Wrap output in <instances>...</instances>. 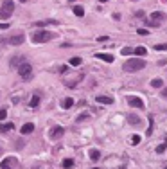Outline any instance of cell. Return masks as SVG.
<instances>
[{
	"mask_svg": "<svg viewBox=\"0 0 167 169\" xmlns=\"http://www.w3.org/2000/svg\"><path fill=\"white\" fill-rule=\"evenodd\" d=\"M144 67H146V61L140 59V58H131V59H128V61L124 63V70H126V72H139V70H142Z\"/></svg>",
	"mask_w": 167,
	"mask_h": 169,
	"instance_id": "cell-1",
	"label": "cell"
},
{
	"mask_svg": "<svg viewBox=\"0 0 167 169\" xmlns=\"http://www.w3.org/2000/svg\"><path fill=\"white\" fill-rule=\"evenodd\" d=\"M13 11H14V2L13 0H4L2 5H0V18L2 20H7Z\"/></svg>",
	"mask_w": 167,
	"mask_h": 169,
	"instance_id": "cell-2",
	"label": "cell"
},
{
	"mask_svg": "<svg viewBox=\"0 0 167 169\" xmlns=\"http://www.w3.org/2000/svg\"><path fill=\"white\" fill-rule=\"evenodd\" d=\"M54 38V34L50 31H38L32 34V41L34 43H45V41H50Z\"/></svg>",
	"mask_w": 167,
	"mask_h": 169,
	"instance_id": "cell-3",
	"label": "cell"
},
{
	"mask_svg": "<svg viewBox=\"0 0 167 169\" xmlns=\"http://www.w3.org/2000/svg\"><path fill=\"white\" fill-rule=\"evenodd\" d=\"M18 74H20L23 79H31V77H32V67H31L29 63H23V65L18 67Z\"/></svg>",
	"mask_w": 167,
	"mask_h": 169,
	"instance_id": "cell-4",
	"label": "cell"
},
{
	"mask_svg": "<svg viewBox=\"0 0 167 169\" xmlns=\"http://www.w3.org/2000/svg\"><path fill=\"white\" fill-rule=\"evenodd\" d=\"M5 43H11V45H20V43H23L25 41V34L23 32H18V34H14V36H9L7 40H4Z\"/></svg>",
	"mask_w": 167,
	"mask_h": 169,
	"instance_id": "cell-5",
	"label": "cell"
},
{
	"mask_svg": "<svg viewBox=\"0 0 167 169\" xmlns=\"http://www.w3.org/2000/svg\"><path fill=\"white\" fill-rule=\"evenodd\" d=\"M128 104L133 106V108H144V101L140 97H137V95H130L128 97Z\"/></svg>",
	"mask_w": 167,
	"mask_h": 169,
	"instance_id": "cell-6",
	"label": "cell"
},
{
	"mask_svg": "<svg viewBox=\"0 0 167 169\" xmlns=\"http://www.w3.org/2000/svg\"><path fill=\"white\" fill-rule=\"evenodd\" d=\"M14 166H16V158H14V157L4 158V160H2V164H0V167H2V169H13Z\"/></svg>",
	"mask_w": 167,
	"mask_h": 169,
	"instance_id": "cell-7",
	"label": "cell"
},
{
	"mask_svg": "<svg viewBox=\"0 0 167 169\" xmlns=\"http://www.w3.org/2000/svg\"><path fill=\"white\" fill-rule=\"evenodd\" d=\"M23 63H25V56H23V54H18V56H14V58L9 61V65H11V67H16V68H18L20 65H23Z\"/></svg>",
	"mask_w": 167,
	"mask_h": 169,
	"instance_id": "cell-8",
	"label": "cell"
},
{
	"mask_svg": "<svg viewBox=\"0 0 167 169\" xmlns=\"http://www.w3.org/2000/svg\"><path fill=\"white\" fill-rule=\"evenodd\" d=\"M63 133H65V128H61V126H56L52 131H50V139H59V137H63Z\"/></svg>",
	"mask_w": 167,
	"mask_h": 169,
	"instance_id": "cell-9",
	"label": "cell"
},
{
	"mask_svg": "<svg viewBox=\"0 0 167 169\" xmlns=\"http://www.w3.org/2000/svg\"><path fill=\"white\" fill-rule=\"evenodd\" d=\"M20 131H22V135H29V133L34 131V124H32V122H25V124L20 128Z\"/></svg>",
	"mask_w": 167,
	"mask_h": 169,
	"instance_id": "cell-10",
	"label": "cell"
},
{
	"mask_svg": "<svg viewBox=\"0 0 167 169\" xmlns=\"http://www.w3.org/2000/svg\"><path fill=\"white\" fill-rule=\"evenodd\" d=\"M95 58H99V59H103V61H106V63H113V56H112V54H106V52H97Z\"/></svg>",
	"mask_w": 167,
	"mask_h": 169,
	"instance_id": "cell-11",
	"label": "cell"
},
{
	"mask_svg": "<svg viewBox=\"0 0 167 169\" xmlns=\"http://www.w3.org/2000/svg\"><path fill=\"white\" fill-rule=\"evenodd\" d=\"M95 101L101 104H113V97H108V95H97Z\"/></svg>",
	"mask_w": 167,
	"mask_h": 169,
	"instance_id": "cell-12",
	"label": "cell"
},
{
	"mask_svg": "<svg viewBox=\"0 0 167 169\" xmlns=\"http://www.w3.org/2000/svg\"><path fill=\"white\" fill-rule=\"evenodd\" d=\"M126 119H128V122H130V124H133V126H139V124H140V117H139V115H135V113H128V117H126Z\"/></svg>",
	"mask_w": 167,
	"mask_h": 169,
	"instance_id": "cell-13",
	"label": "cell"
},
{
	"mask_svg": "<svg viewBox=\"0 0 167 169\" xmlns=\"http://www.w3.org/2000/svg\"><path fill=\"white\" fill-rule=\"evenodd\" d=\"M164 18H166V14H164V13H160V11H157V13H153V14H151V22H155V23H160Z\"/></svg>",
	"mask_w": 167,
	"mask_h": 169,
	"instance_id": "cell-14",
	"label": "cell"
},
{
	"mask_svg": "<svg viewBox=\"0 0 167 169\" xmlns=\"http://www.w3.org/2000/svg\"><path fill=\"white\" fill-rule=\"evenodd\" d=\"M13 128H14L13 122H4V124H0V133H7V131H11Z\"/></svg>",
	"mask_w": 167,
	"mask_h": 169,
	"instance_id": "cell-15",
	"label": "cell"
},
{
	"mask_svg": "<svg viewBox=\"0 0 167 169\" xmlns=\"http://www.w3.org/2000/svg\"><path fill=\"white\" fill-rule=\"evenodd\" d=\"M61 106L65 108V110H68V108H72L74 106V99H70V97H67L63 103H61Z\"/></svg>",
	"mask_w": 167,
	"mask_h": 169,
	"instance_id": "cell-16",
	"label": "cell"
},
{
	"mask_svg": "<svg viewBox=\"0 0 167 169\" xmlns=\"http://www.w3.org/2000/svg\"><path fill=\"white\" fill-rule=\"evenodd\" d=\"M90 158H92L94 162H97V160L101 158V151H99V149H92V151H90Z\"/></svg>",
	"mask_w": 167,
	"mask_h": 169,
	"instance_id": "cell-17",
	"label": "cell"
},
{
	"mask_svg": "<svg viewBox=\"0 0 167 169\" xmlns=\"http://www.w3.org/2000/svg\"><path fill=\"white\" fill-rule=\"evenodd\" d=\"M162 85H164V81H162L160 77H157V79L151 81V86H153V88H162Z\"/></svg>",
	"mask_w": 167,
	"mask_h": 169,
	"instance_id": "cell-18",
	"label": "cell"
},
{
	"mask_svg": "<svg viewBox=\"0 0 167 169\" xmlns=\"http://www.w3.org/2000/svg\"><path fill=\"white\" fill-rule=\"evenodd\" d=\"M38 104H40V97H38V95H32V97H31V103H29V106H31V108H36Z\"/></svg>",
	"mask_w": 167,
	"mask_h": 169,
	"instance_id": "cell-19",
	"label": "cell"
},
{
	"mask_svg": "<svg viewBox=\"0 0 167 169\" xmlns=\"http://www.w3.org/2000/svg\"><path fill=\"white\" fill-rule=\"evenodd\" d=\"M74 14H76V16H83V14H85V9H83L81 5H76V7H74Z\"/></svg>",
	"mask_w": 167,
	"mask_h": 169,
	"instance_id": "cell-20",
	"label": "cell"
},
{
	"mask_svg": "<svg viewBox=\"0 0 167 169\" xmlns=\"http://www.w3.org/2000/svg\"><path fill=\"white\" fill-rule=\"evenodd\" d=\"M72 166H74V160H72V158H65V160H63V167L65 169H70Z\"/></svg>",
	"mask_w": 167,
	"mask_h": 169,
	"instance_id": "cell-21",
	"label": "cell"
},
{
	"mask_svg": "<svg viewBox=\"0 0 167 169\" xmlns=\"http://www.w3.org/2000/svg\"><path fill=\"white\" fill-rule=\"evenodd\" d=\"M146 52H148L146 47H137V49H135V54H137V56H146Z\"/></svg>",
	"mask_w": 167,
	"mask_h": 169,
	"instance_id": "cell-22",
	"label": "cell"
},
{
	"mask_svg": "<svg viewBox=\"0 0 167 169\" xmlns=\"http://www.w3.org/2000/svg\"><path fill=\"white\" fill-rule=\"evenodd\" d=\"M135 52V49H131V47H124L122 49V56H130V54H133Z\"/></svg>",
	"mask_w": 167,
	"mask_h": 169,
	"instance_id": "cell-23",
	"label": "cell"
},
{
	"mask_svg": "<svg viewBox=\"0 0 167 169\" xmlns=\"http://www.w3.org/2000/svg\"><path fill=\"white\" fill-rule=\"evenodd\" d=\"M47 23H58V22H56V20H45V22H38L36 27H43V25H47Z\"/></svg>",
	"mask_w": 167,
	"mask_h": 169,
	"instance_id": "cell-24",
	"label": "cell"
},
{
	"mask_svg": "<svg viewBox=\"0 0 167 169\" xmlns=\"http://www.w3.org/2000/svg\"><path fill=\"white\" fill-rule=\"evenodd\" d=\"M70 65H72V67H79V65H81V58H72V59H70Z\"/></svg>",
	"mask_w": 167,
	"mask_h": 169,
	"instance_id": "cell-25",
	"label": "cell"
},
{
	"mask_svg": "<svg viewBox=\"0 0 167 169\" xmlns=\"http://www.w3.org/2000/svg\"><path fill=\"white\" fill-rule=\"evenodd\" d=\"M166 149H167V142H164V144H160V146L157 148V153H164Z\"/></svg>",
	"mask_w": 167,
	"mask_h": 169,
	"instance_id": "cell-26",
	"label": "cell"
},
{
	"mask_svg": "<svg viewBox=\"0 0 167 169\" xmlns=\"http://www.w3.org/2000/svg\"><path fill=\"white\" fill-rule=\"evenodd\" d=\"M155 49L157 50H167V43H158V45H155Z\"/></svg>",
	"mask_w": 167,
	"mask_h": 169,
	"instance_id": "cell-27",
	"label": "cell"
},
{
	"mask_svg": "<svg viewBox=\"0 0 167 169\" xmlns=\"http://www.w3.org/2000/svg\"><path fill=\"white\" fill-rule=\"evenodd\" d=\"M153 133V117H149V128H148V135Z\"/></svg>",
	"mask_w": 167,
	"mask_h": 169,
	"instance_id": "cell-28",
	"label": "cell"
},
{
	"mask_svg": "<svg viewBox=\"0 0 167 169\" xmlns=\"http://www.w3.org/2000/svg\"><path fill=\"white\" fill-rule=\"evenodd\" d=\"M140 142V135H133L131 137V144H139Z\"/></svg>",
	"mask_w": 167,
	"mask_h": 169,
	"instance_id": "cell-29",
	"label": "cell"
},
{
	"mask_svg": "<svg viewBox=\"0 0 167 169\" xmlns=\"http://www.w3.org/2000/svg\"><path fill=\"white\" fill-rule=\"evenodd\" d=\"M5 117H7V112H5L4 108H0V121H4Z\"/></svg>",
	"mask_w": 167,
	"mask_h": 169,
	"instance_id": "cell-30",
	"label": "cell"
},
{
	"mask_svg": "<svg viewBox=\"0 0 167 169\" xmlns=\"http://www.w3.org/2000/svg\"><path fill=\"white\" fill-rule=\"evenodd\" d=\"M139 34H140V36H146V34H149V32H148L146 29H139Z\"/></svg>",
	"mask_w": 167,
	"mask_h": 169,
	"instance_id": "cell-31",
	"label": "cell"
},
{
	"mask_svg": "<svg viewBox=\"0 0 167 169\" xmlns=\"http://www.w3.org/2000/svg\"><path fill=\"white\" fill-rule=\"evenodd\" d=\"M108 40H110V38H108V36H101V38H99V40H97V41H101V43H104V41H108Z\"/></svg>",
	"mask_w": 167,
	"mask_h": 169,
	"instance_id": "cell-32",
	"label": "cell"
},
{
	"mask_svg": "<svg viewBox=\"0 0 167 169\" xmlns=\"http://www.w3.org/2000/svg\"><path fill=\"white\" fill-rule=\"evenodd\" d=\"M135 16H139V18H142V16H144V11H135Z\"/></svg>",
	"mask_w": 167,
	"mask_h": 169,
	"instance_id": "cell-33",
	"label": "cell"
},
{
	"mask_svg": "<svg viewBox=\"0 0 167 169\" xmlns=\"http://www.w3.org/2000/svg\"><path fill=\"white\" fill-rule=\"evenodd\" d=\"M148 25H149V27H158L160 23H155V22H151V20H149V22H148Z\"/></svg>",
	"mask_w": 167,
	"mask_h": 169,
	"instance_id": "cell-34",
	"label": "cell"
},
{
	"mask_svg": "<svg viewBox=\"0 0 167 169\" xmlns=\"http://www.w3.org/2000/svg\"><path fill=\"white\" fill-rule=\"evenodd\" d=\"M162 97H166V99H167V88H164V90H162Z\"/></svg>",
	"mask_w": 167,
	"mask_h": 169,
	"instance_id": "cell-35",
	"label": "cell"
},
{
	"mask_svg": "<svg viewBox=\"0 0 167 169\" xmlns=\"http://www.w3.org/2000/svg\"><path fill=\"white\" fill-rule=\"evenodd\" d=\"M99 2H108V0H99Z\"/></svg>",
	"mask_w": 167,
	"mask_h": 169,
	"instance_id": "cell-36",
	"label": "cell"
},
{
	"mask_svg": "<svg viewBox=\"0 0 167 169\" xmlns=\"http://www.w3.org/2000/svg\"><path fill=\"white\" fill-rule=\"evenodd\" d=\"M20 2H27V0H20Z\"/></svg>",
	"mask_w": 167,
	"mask_h": 169,
	"instance_id": "cell-37",
	"label": "cell"
},
{
	"mask_svg": "<svg viewBox=\"0 0 167 169\" xmlns=\"http://www.w3.org/2000/svg\"><path fill=\"white\" fill-rule=\"evenodd\" d=\"M92 169H99V167H92Z\"/></svg>",
	"mask_w": 167,
	"mask_h": 169,
	"instance_id": "cell-38",
	"label": "cell"
},
{
	"mask_svg": "<svg viewBox=\"0 0 167 169\" xmlns=\"http://www.w3.org/2000/svg\"><path fill=\"white\" fill-rule=\"evenodd\" d=\"M0 153H2V149H0Z\"/></svg>",
	"mask_w": 167,
	"mask_h": 169,
	"instance_id": "cell-39",
	"label": "cell"
},
{
	"mask_svg": "<svg viewBox=\"0 0 167 169\" xmlns=\"http://www.w3.org/2000/svg\"><path fill=\"white\" fill-rule=\"evenodd\" d=\"M164 169H167V167H164Z\"/></svg>",
	"mask_w": 167,
	"mask_h": 169,
	"instance_id": "cell-40",
	"label": "cell"
}]
</instances>
